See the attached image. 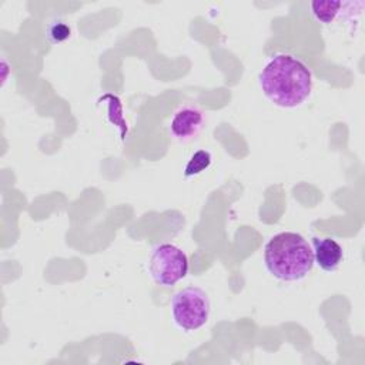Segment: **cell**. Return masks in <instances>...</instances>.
I'll use <instances>...</instances> for the list:
<instances>
[{
	"mask_svg": "<svg viewBox=\"0 0 365 365\" xmlns=\"http://www.w3.org/2000/svg\"><path fill=\"white\" fill-rule=\"evenodd\" d=\"M170 309L173 321L180 329L197 331L210 319L211 301L202 288L185 287L173 295Z\"/></svg>",
	"mask_w": 365,
	"mask_h": 365,
	"instance_id": "3",
	"label": "cell"
},
{
	"mask_svg": "<svg viewBox=\"0 0 365 365\" xmlns=\"http://www.w3.org/2000/svg\"><path fill=\"white\" fill-rule=\"evenodd\" d=\"M148 271L157 285L173 287L187 275L188 257L174 244H157L148 258Z\"/></svg>",
	"mask_w": 365,
	"mask_h": 365,
	"instance_id": "4",
	"label": "cell"
},
{
	"mask_svg": "<svg viewBox=\"0 0 365 365\" xmlns=\"http://www.w3.org/2000/svg\"><path fill=\"white\" fill-rule=\"evenodd\" d=\"M312 252H314V262L327 272L335 271L344 258L342 247L329 237L325 238H312Z\"/></svg>",
	"mask_w": 365,
	"mask_h": 365,
	"instance_id": "6",
	"label": "cell"
},
{
	"mask_svg": "<svg viewBox=\"0 0 365 365\" xmlns=\"http://www.w3.org/2000/svg\"><path fill=\"white\" fill-rule=\"evenodd\" d=\"M46 36H47L50 43L58 44V43L66 41L71 36V29H70V26L64 20L54 19V20H50L47 23V26H46Z\"/></svg>",
	"mask_w": 365,
	"mask_h": 365,
	"instance_id": "9",
	"label": "cell"
},
{
	"mask_svg": "<svg viewBox=\"0 0 365 365\" xmlns=\"http://www.w3.org/2000/svg\"><path fill=\"white\" fill-rule=\"evenodd\" d=\"M211 163H212L211 153L208 150H198L190 157V160L184 168V175L195 177V175L201 174L202 171H205L211 165Z\"/></svg>",
	"mask_w": 365,
	"mask_h": 365,
	"instance_id": "8",
	"label": "cell"
},
{
	"mask_svg": "<svg viewBox=\"0 0 365 365\" xmlns=\"http://www.w3.org/2000/svg\"><path fill=\"white\" fill-rule=\"evenodd\" d=\"M311 11L314 17L324 23V24H331L334 23L339 14H342L345 9V1H312L311 4Z\"/></svg>",
	"mask_w": 365,
	"mask_h": 365,
	"instance_id": "7",
	"label": "cell"
},
{
	"mask_svg": "<svg viewBox=\"0 0 365 365\" xmlns=\"http://www.w3.org/2000/svg\"><path fill=\"white\" fill-rule=\"evenodd\" d=\"M264 262L268 272L277 279L299 281L314 267L312 247L301 234L278 232L265 244Z\"/></svg>",
	"mask_w": 365,
	"mask_h": 365,
	"instance_id": "2",
	"label": "cell"
},
{
	"mask_svg": "<svg viewBox=\"0 0 365 365\" xmlns=\"http://www.w3.org/2000/svg\"><path fill=\"white\" fill-rule=\"evenodd\" d=\"M207 115L195 103H185L175 108L170 120V134L178 143L194 141L204 130Z\"/></svg>",
	"mask_w": 365,
	"mask_h": 365,
	"instance_id": "5",
	"label": "cell"
},
{
	"mask_svg": "<svg viewBox=\"0 0 365 365\" xmlns=\"http://www.w3.org/2000/svg\"><path fill=\"white\" fill-rule=\"evenodd\" d=\"M258 83L261 91L272 104L282 108H295L311 96L312 73L295 56L278 53L264 64Z\"/></svg>",
	"mask_w": 365,
	"mask_h": 365,
	"instance_id": "1",
	"label": "cell"
}]
</instances>
